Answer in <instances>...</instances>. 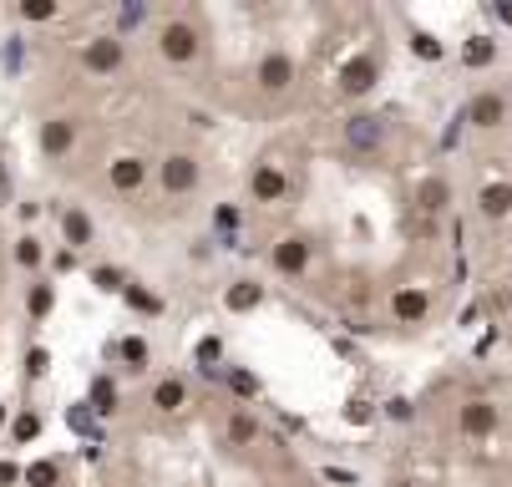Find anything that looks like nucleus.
I'll return each mask as SVG.
<instances>
[{"label": "nucleus", "mask_w": 512, "mask_h": 487, "mask_svg": "<svg viewBox=\"0 0 512 487\" xmlns=\"http://www.w3.org/2000/svg\"><path fill=\"white\" fill-rule=\"evenodd\" d=\"M51 305H56V290H51V285H31V295H26L31 320H46V315H51Z\"/></svg>", "instance_id": "cd10ccee"}, {"label": "nucleus", "mask_w": 512, "mask_h": 487, "mask_svg": "<svg viewBox=\"0 0 512 487\" xmlns=\"http://www.w3.org/2000/svg\"><path fill=\"white\" fill-rule=\"evenodd\" d=\"M381 82V56L376 51H355L340 72H335V97L340 102H360V97H371Z\"/></svg>", "instance_id": "20e7f679"}, {"label": "nucleus", "mask_w": 512, "mask_h": 487, "mask_svg": "<svg viewBox=\"0 0 512 487\" xmlns=\"http://www.w3.org/2000/svg\"><path fill=\"white\" fill-rule=\"evenodd\" d=\"M224 442H229V447H254V442H259V416H254L249 406H234V411L224 416Z\"/></svg>", "instance_id": "aec40b11"}, {"label": "nucleus", "mask_w": 512, "mask_h": 487, "mask_svg": "<svg viewBox=\"0 0 512 487\" xmlns=\"http://www.w3.org/2000/svg\"><path fill=\"white\" fill-rule=\"evenodd\" d=\"M310 259H315L310 234H279L269 244V264H274L279 280H300V274H310Z\"/></svg>", "instance_id": "6e6552de"}, {"label": "nucleus", "mask_w": 512, "mask_h": 487, "mask_svg": "<svg viewBox=\"0 0 512 487\" xmlns=\"http://www.w3.org/2000/svg\"><path fill=\"white\" fill-rule=\"evenodd\" d=\"M122 300H127V305H132L137 315H163V300H158V295H153L148 285H132V280H127V290H122Z\"/></svg>", "instance_id": "5701e85b"}, {"label": "nucleus", "mask_w": 512, "mask_h": 487, "mask_svg": "<svg viewBox=\"0 0 512 487\" xmlns=\"http://www.w3.org/2000/svg\"><path fill=\"white\" fill-rule=\"evenodd\" d=\"M340 143L355 158H386L391 153V122L381 112H350L340 127Z\"/></svg>", "instance_id": "f257e3e1"}, {"label": "nucleus", "mask_w": 512, "mask_h": 487, "mask_svg": "<svg viewBox=\"0 0 512 487\" xmlns=\"http://www.w3.org/2000/svg\"><path fill=\"white\" fill-rule=\"evenodd\" d=\"M497 51H502V46H497V36L477 31V36H467V41H462V51H457V56H462L467 72H487V66H497Z\"/></svg>", "instance_id": "6ab92c4d"}, {"label": "nucleus", "mask_w": 512, "mask_h": 487, "mask_svg": "<svg viewBox=\"0 0 512 487\" xmlns=\"http://www.w3.org/2000/svg\"><path fill=\"white\" fill-rule=\"evenodd\" d=\"M325 477L330 482H355V472H345V467H325Z\"/></svg>", "instance_id": "a19ab883"}, {"label": "nucleus", "mask_w": 512, "mask_h": 487, "mask_svg": "<svg viewBox=\"0 0 512 487\" xmlns=\"http://www.w3.org/2000/svg\"><path fill=\"white\" fill-rule=\"evenodd\" d=\"M0 427H6V406H0Z\"/></svg>", "instance_id": "79ce46f5"}, {"label": "nucleus", "mask_w": 512, "mask_h": 487, "mask_svg": "<svg viewBox=\"0 0 512 487\" xmlns=\"http://www.w3.org/2000/svg\"><path fill=\"white\" fill-rule=\"evenodd\" d=\"M452 198H457V188H452L447 173H426V178H416V188H411V203H416L421 219H442L447 208H452Z\"/></svg>", "instance_id": "9b49d317"}, {"label": "nucleus", "mask_w": 512, "mask_h": 487, "mask_svg": "<svg viewBox=\"0 0 512 487\" xmlns=\"http://www.w3.org/2000/svg\"><path fill=\"white\" fill-rule=\"evenodd\" d=\"M142 21H148V6H122V11H117V36L137 31Z\"/></svg>", "instance_id": "473e14b6"}, {"label": "nucleus", "mask_w": 512, "mask_h": 487, "mask_svg": "<svg viewBox=\"0 0 512 487\" xmlns=\"http://www.w3.org/2000/svg\"><path fill=\"white\" fill-rule=\"evenodd\" d=\"M507 112H512V102H507L502 87H482V92H472L467 107H462L467 127H477V132H497V127L507 122Z\"/></svg>", "instance_id": "9d476101"}, {"label": "nucleus", "mask_w": 512, "mask_h": 487, "mask_svg": "<svg viewBox=\"0 0 512 487\" xmlns=\"http://www.w3.org/2000/svg\"><path fill=\"white\" fill-rule=\"evenodd\" d=\"M244 188H249V203H264V208H279V203H289V193H295V183H289V173L274 158H259L249 168Z\"/></svg>", "instance_id": "423d86ee"}, {"label": "nucleus", "mask_w": 512, "mask_h": 487, "mask_svg": "<svg viewBox=\"0 0 512 487\" xmlns=\"http://www.w3.org/2000/svg\"><path fill=\"white\" fill-rule=\"evenodd\" d=\"M345 416H350V422H371V406H365V401H350Z\"/></svg>", "instance_id": "ea45409f"}, {"label": "nucleus", "mask_w": 512, "mask_h": 487, "mask_svg": "<svg viewBox=\"0 0 512 487\" xmlns=\"http://www.w3.org/2000/svg\"><path fill=\"white\" fill-rule=\"evenodd\" d=\"M117 356H122V366H127V371H148V361H153V345L142 340V335H127V340L117 345Z\"/></svg>", "instance_id": "4be33fe9"}, {"label": "nucleus", "mask_w": 512, "mask_h": 487, "mask_svg": "<svg viewBox=\"0 0 512 487\" xmlns=\"http://www.w3.org/2000/svg\"><path fill=\"white\" fill-rule=\"evenodd\" d=\"M198 51H203V31H198V21H188V16H168V21L158 26V56H163L168 66H193Z\"/></svg>", "instance_id": "7ed1b4c3"}, {"label": "nucleus", "mask_w": 512, "mask_h": 487, "mask_svg": "<svg viewBox=\"0 0 512 487\" xmlns=\"http://www.w3.org/2000/svg\"><path fill=\"white\" fill-rule=\"evenodd\" d=\"M411 51L421 56V61H442L447 51H442V41H436L431 31H411Z\"/></svg>", "instance_id": "7c9ffc66"}, {"label": "nucleus", "mask_w": 512, "mask_h": 487, "mask_svg": "<svg viewBox=\"0 0 512 487\" xmlns=\"http://www.w3.org/2000/svg\"><path fill=\"white\" fill-rule=\"evenodd\" d=\"M193 361H198L203 376H224V340H218V335H203V340L193 345Z\"/></svg>", "instance_id": "412c9836"}, {"label": "nucleus", "mask_w": 512, "mask_h": 487, "mask_svg": "<svg viewBox=\"0 0 512 487\" xmlns=\"http://www.w3.org/2000/svg\"><path fill=\"white\" fill-rule=\"evenodd\" d=\"M391 320L396 325H426L431 320V290H421V285L391 290Z\"/></svg>", "instance_id": "ddd939ff"}, {"label": "nucleus", "mask_w": 512, "mask_h": 487, "mask_svg": "<svg viewBox=\"0 0 512 487\" xmlns=\"http://www.w3.org/2000/svg\"><path fill=\"white\" fill-rule=\"evenodd\" d=\"M21 21H56L61 16V6H56V0H21Z\"/></svg>", "instance_id": "c85d7f7f"}, {"label": "nucleus", "mask_w": 512, "mask_h": 487, "mask_svg": "<svg viewBox=\"0 0 512 487\" xmlns=\"http://www.w3.org/2000/svg\"><path fill=\"white\" fill-rule=\"evenodd\" d=\"M122 66H127V41H122L117 31L92 36V41L82 46V72H92V77H117Z\"/></svg>", "instance_id": "1a4fd4ad"}, {"label": "nucleus", "mask_w": 512, "mask_h": 487, "mask_svg": "<svg viewBox=\"0 0 512 487\" xmlns=\"http://www.w3.org/2000/svg\"><path fill=\"white\" fill-rule=\"evenodd\" d=\"M497 432H502V406H497L492 396H472V401L457 406V437L487 442V437H497Z\"/></svg>", "instance_id": "0eeeda50"}, {"label": "nucleus", "mask_w": 512, "mask_h": 487, "mask_svg": "<svg viewBox=\"0 0 512 487\" xmlns=\"http://www.w3.org/2000/svg\"><path fill=\"white\" fill-rule=\"evenodd\" d=\"M41 259H46L41 239H36V234H21V239H16V264H21V269H41Z\"/></svg>", "instance_id": "b1692460"}, {"label": "nucleus", "mask_w": 512, "mask_h": 487, "mask_svg": "<svg viewBox=\"0 0 512 487\" xmlns=\"http://www.w3.org/2000/svg\"><path fill=\"white\" fill-rule=\"evenodd\" d=\"M477 214H482L487 224H507V219H512V183H507V178H487V183L477 188Z\"/></svg>", "instance_id": "2eb2a0df"}, {"label": "nucleus", "mask_w": 512, "mask_h": 487, "mask_svg": "<svg viewBox=\"0 0 512 487\" xmlns=\"http://www.w3.org/2000/svg\"><path fill=\"white\" fill-rule=\"evenodd\" d=\"M92 285H97V290H107V295H112V290L122 295V290H127V274H122L117 264H97V269H92Z\"/></svg>", "instance_id": "bb28decb"}, {"label": "nucleus", "mask_w": 512, "mask_h": 487, "mask_svg": "<svg viewBox=\"0 0 512 487\" xmlns=\"http://www.w3.org/2000/svg\"><path fill=\"white\" fill-rule=\"evenodd\" d=\"M77 137H82L77 117H46L41 122V153L56 163V158H66L71 148H77Z\"/></svg>", "instance_id": "4468645a"}, {"label": "nucleus", "mask_w": 512, "mask_h": 487, "mask_svg": "<svg viewBox=\"0 0 512 487\" xmlns=\"http://www.w3.org/2000/svg\"><path fill=\"white\" fill-rule=\"evenodd\" d=\"M61 482V467L56 462H31L26 467V487H56Z\"/></svg>", "instance_id": "c756f323"}, {"label": "nucleus", "mask_w": 512, "mask_h": 487, "mask_svg": "<svg viewBox=\"0 0 512 487\" xmlns=\"http://www.w3.org/2000/svg\"><path fill=\"white\" fill-rule=\"evenodd\" d=\"M264 300H269V290H264L259 280H249V274H244V280H234V285L224 290V310H229V315H254Z\"/></svg>", "instance_id": "a211bd4d"}, {"label": "nucleus", "mask_w": 512, "mask_h": 487, "mask_svg": "<svg viewBox=\"0 0 512 487\" xmlns=\"http://www.w3.org/2000/svg\"><path fill=\"white\" fill-rule=\"evenodd\" d=\"M295 87H300V61H295V51L269 46V51L254 61V92L269 97V102H279V97H289Z\"/></svg>", "instance_id": "f03ea898"}, {"label": "nucleus", "mask_w": 512, "mask_h": 487, "mask_svg": "<svg viewBox=\"0 0 512 487\" xmlns=\"http://www.w3.org/2000/svg\"><path fill=\"white\" fill-rule=\"evenodd\" d=\"M148 178H153V163L142 158V153H117V158L107 163V183H112V193H122V198L142 193V188H148Z\"/></svg>", "instance_id": "f8f14e48"}, {"label": "nucleus", "mask_w": 512, "mask_h": 487, "mask_svg": "<svg viewBox=\"0 0 512 487\" xmlns=\"http://www.w3.org/2000/svg\"><path fill=\"white\" fill-rule=\"evenodd\" d=\"M198 183H203V163H198V153L178 148V153L158 158V188H163L168 198H188V193H198Z\"/></svg>", "instance_id": "39448f33"}, {"label": "nucleus", "mask_w": 512, "mask_h": 487, "mask_svg": "<svg viewBox=\"0 0 512 487\" xmlns=\"http://www.w3.org/2000/svg\"><path fill=\"white\" fill-rule=\"evenodd\" d=\"M11 482H26V472L16 462H0V487H11Z\"/></svg>", "instance_id": "4c0bfd02"}, {"label": "nucleus", "mask_w": 512, "mask_h": 487, "mask_svg": "<svg viewBox=\"0 0 512 487\" xmlns=\"http://www.w3.org/2000/svg\"><path fill=\"white\" fill-rule=\"evenodd\" d=\"M46 371H51V351H41V345H36V351L26 356V376H36V381H41Z\"/></svg>", "instance_id": "72a5a7b5"}, {"label": "nucleus", "mask_w": 512, "mask_h": 487, "mask_svg": "<svg viewBox=\"0 0 512 487\" xmlns=\"http://www.w3.org/2000/svg\"><path fill=\"white\" fill-rule=\"evenodd\" d=\"M61 239H66V249H71V254H77V249H87V244L97 239V224H92V214H87V208H77V203H71V208H61Z\"/></svg>", "instance_id": "f3484780"}, {"label": "nucleus", "mask_w": 512, "mask_h": 487, "mask_svg": "<svg viewBox=\"0 0 512 487\" xmlns=\"http://www.w3.org/2000/svg\"><path fill=\"white\" fill-rule=\"evenodd\" d=\"M224 234H234V224H239V208H218V219H213Z\"/></svg>", "instance_id": "58836bf2"}, {"label": "nucleus", "mask_w": 512, "mask_h": 487, "mask_svg": "<svg viewBox=\"0 0 512 487\" xmlns=\"http://www.w3.org/2000/svg\"><path fill=\"white\" fill-rule=\"evenodd\" d=\"M229 391H234L239 401H259V376L244 371V366H234V371H229Z\"/></svg>", "instance_id": "393cba45"}, {"label": "nucleus", "mask_w": 512, "mask_h": 487, "mask_svg": "<svg viewBox=\"0 0 512 487\" xmlns=\"http://www.w3.org/2000/svg\"><path fill=\"white\" fill-rule=\"evenodd\" d=\"M386 416H391V422H411V401L406 396H391L386 401Z\"/></svg>", "instance_id": "e433bc0d"}, {"label": "nucleus", "mask_w": 512, "mask_h": 487, "mask_svg": "<svg viewBox=\"0 0 512 487\" xmlns=\"http://www.w3.org/2000/svg\"><path fill=\"white\" fill-rule=\"evenodd\" d=\"M462 132H467V117H462V112H457V117H452V127H447V132H442V153H452V148H457V143H462Z\"/></svg>", "instance_id": "c9c22d12"}, {"label": "nucleus", "mask_w": 512, "mask_h": 487, "mask_svg": "<svg viewBox=\"0 0 512 487\" xmlns=\"http://www.w3.org/2000/svg\"><path fill=\"white\" fill-rule=\"evenodd\" d=\"M92 411H102V416L117 411V386H112V376H97V381H92Z\"/></svg>", "instance_id": "a878e982"}, {"label": "nucleus", "mask_w": 512, "mask_h": 487, "mask_svg": "<svg viewBox=\"0 0 512 487\" xmlns=\"http://www.w3.org/2000/svg\"><path fill=\"white\" fill-rule=\"evenodd\" d=\"M148 406H153L158 416H178V411L188 406V381H183V376H158L153 391H148Z\"/></svg>", "instance_id": "dca6fc26"}, {"label": "nucleus", "mask_w": 512, "mask_h": 487, "mask_svg": "<svg viewBox=\"0 0 512 487\" xmlns=\"http://www.w3.org/2000/svg\"><path fill=\"white\" fill-rule=\"evenodd\" d=\"M487 21L492 26H512V0H487Z\"/></svg>", "instance_id": "f704fd0d"}, {"label": "nucleus", "mask_w": 512, "mask_h": 487, "mask_svg": "<svg viewBox=\"0 0 512 487\" xmlns=\"http://www.w3.org/2000/svg\"><path fill=\"white\" fill-rule=\"evenodd\" d=\"M11 437H16V442H36V437H41V416H36V411H21L16 427H11Z\"/></svg>", "instance_id": "2f4dec72"}]
</instances>
